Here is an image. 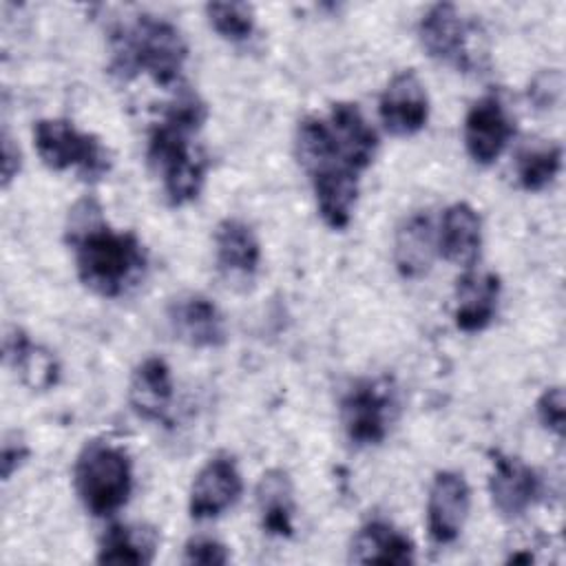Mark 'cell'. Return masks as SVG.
I'll return each mask as SVG.
<instances>
[{"instance_id":"cell-1","label":"cell","mask_w":566,"mask_h":566,"mask_svg":"<svg viewBox=\"0 0 566 566\" xmlns=\"http://www.w3.org/2000/svg\"><path fill=\"white\" fill-rule=\"evenodd\" d=\"M66 241L80 281L104 298L126 294L146 272L148 259L137 234L113 230L95 199H82L71 210Z\"/></svg>"},{"instance_id":"cell-2","label":"cell","mask_w":566,"mask_h":566,"mask_svg":"<svg viewBox=\"0 0 566 566\" xmlns=\"http://www.w3.org/2000/svg\"><path fill=\"white\" fill-rule=\"evenodd\" d=\"M206 104L192 95H177L148 135V161L161 177L164 192L172 206L192 201L203 186L208 159L192 146V135L206 122Z\"/></svg>"},{"instance_id":"cell-3","label":"cell","mask_w":566,"mask_h":566,"mask_svg":"<svg viewBox=\"0 0 566 566\" xmlns=\"http://www.w3.org/2000/svg\"><path fill=\"white\" fill-rule=\"evenodd\" d=\"M188 57L181 31L157 15H139L113 38L111 69L122 77L146 73L155 84L177 82Z\"/></svg>"},{"instance_id":"cell-4","label":"cell","mask_w":566,"mask_h":566,"mask_svg":"<svg viewBox=\"0 0 566 566\" xmlns=\"http://www.w3.org/2000/svg\"><path fill=\"white\" fill-rule=\"evenodd\" d=\"M75 491L88 513L106 517L119 511L133 491V464L128 453L104 440L84 444L73 469Z\"/></svg>"},{"instance_id":"cell-5","label":"cell","mask_w":566,"mask_h":566,"mask_svg":"<svg viewBox=\"0 0 566 566\" xmlns=\"http://www.w3.org/2000/svg\"><path fill=\"white\" fill-rule=\"evenodd\" d=\"M33 146L42 164L51 170L75 168L80 177L95 181L111 168V157L104 144L80 130L69 119H40L33 126Z\"/></svg>"},{"instance_id":"cell-6","label":"cell","mask_w":566,"mask_h":566,"mask_svg":"<svg viewBox=\"0 0 566 566\" xmlns=\"http://www.w3.org/2000/svg\"><path fill=\"white\" fill-rule=\"evenodd\" d=\"M396 391L389 380L365 378L354 382L340 400V422L358 447L380 444L396 418Z\"/></svg>"},{"instance_id":"cell-7","label":"cell","mask_w":566,"mask_h":566,"mask_svg":"<svg viewBox=\"0 0 566 566\" xmlns=\"http://www.w3.org/2000/svg\"><path fill=\"white\" fill-rule=\"evenodd\" d=\"M475 27L462 18L455 4L438 2L424 11L418 24V38L429 57L458 71H473L480 66L471 38Z\"/></svg>"},{"instance_id":"cell-8","label":"cell","mask_w":566,"mask_h":566,"mask_svg":"<svg viewBox=\"0 0 566 566\" xmlns=\"http://www.w3.org/2000/svg\"><path fill=\"white\" fill-rule=\"evenodd\" d=\"M303 168L310 175L323 221L334 230L347 228L358 197L360 170L338 155H323Z\"/></svg>"},{"instance_id":"cell-9","label":"cell","mask_w":566,"mask_h":566,"mask_svg":"<svg viewBox=\"0 0 566 566\" xmlns=\"http://www.w3.org/2000/svg\"><path fill=\"white\" fill-rule=\"evenodd\" d=\"M513 135L515 124L497 95H484L467 111L464 146L475 164H493L504 153Z\"/></svg>"},{"instance_id":"cell-10","label":"cell","mask_w":566,"mask_h":566,"mask_svg":"<svg viewBox=\"0 0 566 566\" xmlns=\"http://www.w3.org/2000/svg\"><path fill=\"white\" fill-rule=\"evenodd\" d=\"M166 316L175 338L190 347L214 349L221 347L228 338L221 310L203 294H179L168 303Z\"/></svg>"},{"instance_id":"cell-11","label":"cell","mask_w":566,"mask_h":566,"mask_svg":"<svg viewBox=\"0 0 566 566\" xmlns=\"http://www.w3.org/2000/svg\"><path fill=\"white\" fill-rule=\"evenodd\" d=\"M489 493L495 511L502 517L515 520L539 500L542 478L524 460L495 451L493 471L489 478Z\"/></svg>"},{"instance_id":"cell-12","label":"cell","mask_w":566,"mask_h":566,"mask_svg":"<svg viewBox=\"0 0 566 566\" xmlns=\"http://www.w3.org/2000/svg\"><path fill=\"white\" fill-rule=\"evenodd\" d=\"M471 509V489L462 473H436L427 497V528L438 544H451L464 528Z\"/></svg>"},{"instance_id":"cell-13","label":"cell","mask_w":566,"mask_h":566,"mask_svg":"<svg viewBox=\"0 0 566 566\" xmlns=\"http://www.w3.org/2000/svg\"><path fill=\"white\" fill-rule=\"evenodd\" d=\"M243 480L230 455L210 458L192 480L188 511L195 520H210L232 509L241 497Z\"/></svg>"},{"instance_id":"cell-14","label":"cell","mask_w":566,"mask_h":566,"mask_svg":"<svg viewBox=\"0 0 566 566\" xmlns=\"http://www.w3.org/2000/svg\"><path fill=\"white\" fill-rule=\"evenodd\" d=\"M380 119L391 135L409 137L424 128L429 119V97L413 71L396 73L380 95Z\"/></svg>"},{"instance_id":"cell-15","label":"cell","mask_w":566,"mask_h":566,"mask_svg":"<svg viewBox=\"0 0 566 566\" xmlns=\"http://www.w3.org/2000/svg\"><path fill=\"white\" fill-rule=\"evenodd\" d=\"M349 559L356 564L407 566L416 559V546L407 533L385 520L367 522L352 539Z\"/></svg>"},{"instance_id":"cell-16","label":"cell","mask_w":566,"mask_h":566,"mask_svg":"<svg viewBox=\"0 0 566 566\" xmlns=\"http://www.w3.org/2000/svg\"><path fill=\"white\" fill-rule=\"evenodd\" d=\"M500 276L493 272H467L458 279L455 287V325L458 329L473 334L489 327L497 312L500 301Z\"/></svg>"},{"instance_id":"cell-17","label":"cell","mask_w":566,"mask_h":566,"mask_svg":"<svg viewBox=\"0 0 566 566\" xmlns=\"http://www.w3.org/2000/svg\"><path fill=\"white\" fill-rule=\"evenodd\" d=\"M214 256L223 276L252 279L261 261L254 230L241 219H223L214 230Z\"/></svg>"},{"instance_id":"cell-18","label":"cell","mask_w":566,"mask_h":566,"mask_svg":"<svg viewBox=\"0 0 566 566\" xmlns=\"http://www.w3.org/2000/svg\"><path fill=\"white\" fill-rule=\"evenodd\" d=\"M128 402L144 420H164L172 402L170 367L159 356L144 358L128 382Z\"/></svg>"},{"instance_id":"cell-19","label":"cell","mask_w":566,"mask_h":566,"mask_svg":"<svg viewBox=\"0 0 566 566\" xmlns=\"http://www.w3.org/2000/svg\"><path fill=\"white\" fill-rule=\"evenodd\" d=\"M480 245H482V221L478 212L464 201L449 206L442 214L440 232H438L440 254L447 261L471 270L480 256Z\"/></svg>"},{"instance_id":"cell-20","label":"cell","mask_w":566,"mask_h":566,"mask_svg":"<svg viewBox=\"0 0 566 566\" xmlns=\"http://www.w3.org/2000/svg\"><path fill=\"white\" fill-rule=\"evenodd\" d=\"M438 248L431 219L424 212H416L405 219L394 237V263L400 276L420 279L431 270Z\"/></svg>"},{"instance_id":"cell-21","label":"cell","mask_w":566,"mask_h":566,"mask_svg":"<svg viewBox=\"0 0 566 566\" xmlns=\"http://www.w3.org/2000/svg\"><path fill=\"white\" fill-rule=\"evenodd\" d=\"M256 509L268 535L290 537L294 533V486L283 469H270L256 484Z\"/></svg>"},{"instance_id":"cell-22","label":"cell","mask_w":566,"mask_h":566,"mask_svg":"<svg viewBox=\"0 0 566 566\" xmlns=\"http://www.w3.org/2000/svg\"><path fill=\"white\" fill-rule=\"evenodd\" d=\"M325 119L343 153L363 172L376 155L378 137L363 117L360 108L352 102H338L329 108V115Z\"/></svg>"},{"instance_id":"cell-23","label":"cell","mask_w":566,"mask_h":566,"mask_svg":"<svg viewBox=\"0 0 566 566\" xmlns=\"http://www.w3.org/2000/svg\"><path fill=\"white\" fill-rule=\"evenodd\" d=\"M4 358L29 389H49L57 380V363L53 354L33 343L22 329L4 336Z\"/></svg>"},{"instance_id":"cell-24","label":"cell","mask_w":566,"mask_h":566,"mask_svg":"<svg viewBox=\"0 0 566 566\" xmlns=\"http://www.w3.org/2000/svg\"><path fill=\"white\" fill-rule=\"evenodd\" d=\"M157 551V533L146 526L113 524L99 539V564H150Z\"/></svg>"},{"instance_id":"cell-25","label":"cell","mask_w":566,"mask_h":566,"mask_svg":"<svg viewBox=\"0 0 566 566\" xmlns=\"http://www.w3.org/2000/svg\"><path fill=\"white\" fill-rule=\"evenodd\" d=\"M562 168V148L557 144L535 146L517 157V181L528 192H539L557 177Z\"/></svg>"},{"instance_id":"cell-26","label":"cell","mask_w":566,"mask_h":566,"mask_svg":"<svg viewBox=\"0 0 566 566\" xmlns=\"http://www.w3.org/2000/svg\"><path fill=\"white\" fill-rule=\"evenodd\" d=\"M206 18L228 42H243L254 31V9L248 2H210L206 4Z\"/></svg>"},{"instance_id":"cell-27","label":"cell","mask_w":566,"mask_h":566,"mask_svg":"<svg viewBox=\"0 0 566 566\" xmlns=\"http://www.w3.org/2000/svg\"><path fill=\"white\" fill-rule=\"evenodd\" d=\"M564 391L562 387H546L542 396L535 402L537 420L544 429L555 433L557 438L564 436V422H566V409H564Z\"/></svg>"},{"instance_id":"cell-28","label":"cell","mask_w":566,"mask_h":566,"mask_svg":"<svg viewBox=\"0 0 566 566\" xmlns=\"http://www.w3.org/2000/svg\"><path fill=\"white\" fill-rule=\"evenodd\" d=\"M186 564H201V566H221L230 562L228 546L212 537H195L184 548Z\"/></svg>"},{"instance_id":"cell-29","label":"cell","mask_w":566,"mask_h":566,"mask_svg":"<svg viewBox=\"0 0 566 566\" xmlns=\"http://www.w3.org/2000/svg\"><path fill=\"white\" fill-rule=\"evenodd\" d=\"M562 73L559 71H546L535 77L528 95L537 106H553L557 97L562 95Z\"/></svg>"},{"instance_id":"cell-30","label":"cell","mask_w":566,"mask_h":566,"mask_svg":"<svg viewBox=\"0 0 566 566\" xmlns=\"http://www.w3.org/2000/svg\"><path fill=\"white\" fill-rule=\"evenodd\" d=\"M27 455H29V449L18 436L4 438V442H2V480H9L22 467Z\"/></svg>"},{"instance_id":"cell-31","label":"cell","mask_w":566,"mask_h":566,"mask_svg":"<svg viewBox=\"0 0 566 566\" xmlns=\"http://www.w3.org/2000/svg\"><path fill=\"white\" fill-rule=\"evenodd\" d=\"M22 164L20 157V148L13 144V139L9 137V133L2 135V186L7 188L11 184V179L18 175Z\"/></svg>"}]
</instances>
